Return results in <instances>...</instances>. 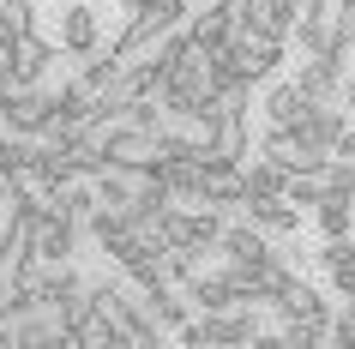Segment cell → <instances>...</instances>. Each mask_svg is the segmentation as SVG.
<instances>
[{"label": "cell", "mask_w": 355, "mask_h": 349, "mask_svg": "<svg viewBox=\"0 0 355 349\" xmlns=\"http://www.w3.org/2000/svg\"><path fill=\"white\" fill-rule=\"evenodd\" d=\"M121 67H127V60L114 55V49H96L91 60H78V85H85V91H96V96H103V91H109V85H114V78H121Z\"/></svg>", "instance_id": "19"}, {"label": "cell", "mask_w": 355, "mask_h": 349, "mask_svg": "<svg viewBox=\"0 0 355 349\" xmlns=\"http://www.w3.org/2000/svg\"><path fill=\"white\" fill-rule=\"evenodd\" d=\"M78 241H85V229H78L73 217H60V211H49V217L37 223V259L42 265H73Z\"/></svg>", "instance_id": "10"}, {"label": "cell", "mask_w": 355, "mask_h": 349, "mask_svg": "<svg viewBox=\"0 0 355 349\" xmlns=\"http://www.w3.org/2000/svg\"><path fill=\"white\" fill-rule=\"evenodd\" d=\"M337 157H343V163H355V127L343 133V145H337Z\"/></svg>", "instance_id": "29"}, {"label": "cell", "mask_w": 355, "mask_h": 349, "mask_svg": "<svg viewBox=\"0 0 355 349\" xmlns=\"http://www.w3.org/2000/svg\"><path fill=\"white\" fill-rule=\"evenodd\" d=\"M313 223H319V235H325V241H349V235H355V199L331 193V199L313 211Z\"/></svg>", "instance_id": "18"}, {"label": "cell", "mask_w": 355, "mask_h": 349, "mask_svg": "<svg viewBox=\"0 0 355 349\" xmlns=\"http://www.w3.org/2000/svg\"><path fill=\"white\" fill-rule=\"evenodd\" d=\"M55 121V85H19V103L6 114V133L12 139H42Z\"/></svg>", "instance_id": "3"}, {"label": "cell", "mask_w": 355, "mask_h": 349, "mask_svg": "<svg viewBox=\"0 0 355 349\" xmlns=\"http://www.w3.org/2000/svg\"><path fill=\"white\" fill-rule=\"evenodd\" d=\"M349 127H355V121L337 109V103H319V109L295 127V139L313 151V157H337V145H343V133H349Z\"/></svg>", "instance_id": "6"}, {"label": "cell", "mask_w": 355, "mask_h": 349, "mask_svg": "<svg viewBox=\"0 0 355 349\" xmlns=\"http://www.w3.org/2000/svg\"><path fill=\"white\" fill-rule=\"evenodd\" d=\"M121 6H127V12H145V6H150V0H121Z\"/></svg>", "instance_id": "31"}, {"label": "cell", "mask_w": 355, "mask_h": 349, "mask_svg": "<svg viewBox=\"0 0 355 349\" xmlns=\"http://www.w3.org/2000/svg\"><path fill=\"white\" fill-rule=\"evenodd\" d=\"M103 151H109V169H157L163 163V139L139 133V127H109Z\"/></svg>", "instance_id": "4"}, {"label": "cell", "mask_w": 355, "mask_h": 349, "mask_svg": "<svg viewBox=\"0 0 355 349\" xmlns=\"http://www.w3.org/2000/svg\"><path fill=\"white\" fill-rule=\"evenodd\" d=\"M295 85L313 96V103H337L343 85H349V73H343V60H301V67H295Z\"/></svg>", "instance_id": "14"}, {"label": "cell", "mask_w": 355, "mask_h": 349, "mask_svg": "<svg viewBox=\"0 0 355 349\" xmlns=\"http://www.w3.org/2000/svg\"><path fill=\"white\" fill-rule=\"evenodd\" d=\"M31 157V139H12V133H0V181L12 175V169Z\"/></svg>", "instance_id": "22"}, {"label": "cell", "mask_w": 355, "mask_h": 349, "mask_svg": "<svg viewBox=\"0 0 355 349\" xmlns=\"http://www.w3.org/2000/svg\"><path fill=\"white\" fill-rule=\"evenodd\" d=\"M235 24L259 31L265 42H289L301 24V0H241L235 6Z\"/></svg>", "instance_id": "1"}, {"label": "cell", "mask_w": 355, "mask_h": 349, "mask_svg": "<svg viewBox=\"0 0 355 349\" xmlns=\"http://www.w3.org/2000/svg\"><path fill=\"white\" fill-rule=\"evenodd\" d=\"M325 199H331L325 169H313V175H295V181H289V205H295V211H319Z\"/></svg>", "instance_id": "20"}, {"label": "cell", "mask_w": 355, "mask_h": 349, "mask_svg": "<svg viewBox=\"0 0 355 349\" xmlns=\"http://www.w3.org/2000/svg\"><path fill=\"white\" fill-rule=\"evenodd\" d=\"M253 349H289V343H283V331H259V343H253Z\"/></svg>", "instance_id": "27"}, {"label": "cell", "mask_w": 355, "mask_h": 349, "mask_svg": "<svg viewBox=\"0 0 355 349\" xmlns=\"http://www.w3.org/2000/svg\"><path fill=\"white\" fill-rule=\"evenodd\" d=\"M343 103H349V109H355V73H349V85H343Z\"/></svg>", "instance_id": "30"}, {"label": "cell", "mask_w": 355, "mask_h": 349, "mask_svg": "<svg viewBox=\"0 0 355 349\" xmlns=\"http://www.w3.org/2000/svg\"><path fill=\"white\" fill-rule=\"evenodd\" d=\"M259 109H265V127H301V121H307V114H313L319 103H313L307 91H301L295 78H277V85L265 91V103H259Z\"/></svg>", "instance_id": "11"}, {"label": "cell", "mask_w": 355, "mask_h": 349, "mask_svg": "<svg viewBox=\"0 0 355 349\" xmlns=\"http://www.w3.org/2000/svg\"><path fill=\"white\" fill-rule=\"evenodd\" d=\"M223 259H235V265H265V259L277 253V241L265 235V229H253V223H229L223 229V247H217Z\"/></svg>", "instance_id": "12"}, {"label": "cell", "mask_w": 355, "mask_h": 349, "mask_svg": "<svg viewBox=\"0 0 355 349\" xmlns=\"http://www.w3.org/2000/svg\"><path fill=\"white\" fill-rule=\"evenodd\" d=\"M205 319V337L211 349H253L259 343V307H235V313H199Z\"/></svg>", "instance_id": "7"}, {"label": "cell", "mask_w": 355, "mask_h": 349, "mask_svg": "<svg viewBox=\"0 0 355 349\" xmlns=\"http://www.w3.org/2000/svg\"><path fill=\"white\" fill-rule=\"evenodd\" d=\"M247 199H253V187H247V169H223V163H205V187H199V205H211V211H247Z\"/></svg>", "instance_id": "8"}, {"label": "cell", "mask_w": 355, "mask_h": 349, "mask_svg": "<svg viewBox=\"0 0 355 349\" xmlns=\"http://www.w3.org/2000/svg\"><path fill=\"white\" fill-rule=\"evenodd\" d=\"M55 60H60V42H49V37L31 31V37H19V73L12 78H19V85H42Z\"/></svg>", "instance_id": "16"}, {"label": "cell", "mask_w": 355, "mask_h": 349, "mask_svg": "<svg viewBox=\"0 0 355 349\" xmlns=\"http://www.w3.org/2000/svg\"><path fill=\"white\" fill-rule=\"evenodd\" d=\"M289 169L271 163V157H247V187H253V199H289Z\"/></svg>", "instance_id": "17"}, {"label": "cell", "mask_w": 355, "mask_h": 349, "mask_svg": "<svg viewBox=\"0 0 355 349\" xmlns=\"http://www.w3.org/2000/svg\"><path fill=\"white\" fill-rule=\"evenodd\" d=\"M277 319H283V325H313V331H331L337 307L313 289V283H307V277H295V283H289V289L277 295Z\"/></svg>", "instance_id": "2"}, {"label": "cell", "mask_w": 355, "mask_h": 349, "mask_svg": "<svg viewBox=\"0 0 355 349\" xmlns=\"http://www.w3.org/2000/svg\"><path fill=\"white\" fill-rule=\"evenodd\" d=\"M0 211H6V181H0Z\"/></svg>", "instance_id": "32"}, {"label": "cell", "mask_w": 355, "mask_h": 349, "mask_svg": "<svg viewBox=\"0 0 355 349\" xmlns=\"http://www.w3.org/2000/svg\"><path fill=\"white\" fill-rule=\"evenodd\" d=\"M12 103H19V78H0V121L12 114Z\"/></svg>", "instance_id": "25"}, {"label": "cell", "mask_w": 355, "mask_h": 349, "mask_svg": "<svg viewBox=\"0 0 355 349\" xmlns=\"http://www.w3.org/2000/svg\"><path fill=\"white\" fill-rule=\"evenodd\" d=\"M247 223H253V229H265V235L271 241H289L301 229V211L289 199H247V211H241Z\"/></svg>", "instance_id": "15"}, {"label": "cell", "mask_w": 355, "mask_h": 349, "mask_svg": "<svg viewBox=\"0 0 355 349\" xmlns=\"http://www.w3.org/2000/svg\"><path fill=\"white\" fill-rule=\"evenodd\" d=\"M175 343H181V349H211V337H205V319H187V325L175 331Z\"/></svg>", "instance_id": "23"}, {"label": "cell", "mask_w": 355, "mask_h": 349, "mask_svg": "<svg viewBox=\"0 0 355 349\" xmlns=\"http://www.w3.org/2000/svg\"><path fill=\"white\" fill-rule=\"evenodd\" d=\"M12 73H19V42L0 37V78H12Z\"/></svg>", "instance_id": "24"}, {"label": "cell", "mask_w": 355, "mask_h": 349, "mask_svg": "<svg viewBox=\"0 0 355 349\" xmlns=\"http://www.w3.org/2000/svg\"><path fill=\"white\" fill-rule=\"evenodd\" d=\"M37 31V0H0V37H31Z\"/></svg>", "instance_id": "21"}, {"label": "cell", "mask_w": 355, "mask_h": 349, "mask_svg": "<svg viewBox=\"0 0 355 349\" xmlns=\"http://www.w3.org/2000/svg\"><path fill=\"white\" fill-rule=\"evenodd\" d=\"M0 349H31V343L19 337V325H0Z\"/></svg>", "instance_id": "26"}, {"label": "cell", "mask_w": 355, "mask_h": 349, "mask_svg": "<svg viewBox=\"0 0 355 349\" xmlns=\"http://www.w3.org/2000/svg\"><path fill=\"white\" fill-rule=\"evenodd\" d=\"M42 349H85V337H78V331H67V337H55V343H42Z\"/></svg>", "instance_id": "28"}, {"label": "cell", "mask_w": 355, "mask_h": 349, "mask_svg": "<svg viewBox=\"0 0 355 349\" xmlns=\"http://www.w3.org/2000/svg\"><path fill=\"white\" fill-rule=\"evenodd\" d=\"M181 289H187L193 313H235V307H247L241 295L229 289V277H223V271H199L193 283H181Z\"/></svg>", "instance_id": "13"}, {"label": "cell", "mask_w": 355, "mask_h": 349, "mask_svg": "<svg viewBox=\"0 0 355 349\" xmlns=\"http://www.w3.org/2000/svg\"><path fill=\"white\" fill-rule=\"evenodd\" d=\"M96 49H103V19H96V6H91V0H73V6L60 12V55L91 60Z\"/></svg>", "instance_id": "5"}, {"label": "cell", "mask_w": 355, "mask_h": 349, "mask_svg": "<svg viewBox=\"0 0 355 349\" xmlns=\"http://www.w3.org/2000/svg\"><path fill=\"white\" fill-rule=\"evenodd\" d=\"M253 157V133H247V114H223L211 127V145H205V163H223V169H247Z\"/></svg>", "instance_id": "9"}]
</instances>
